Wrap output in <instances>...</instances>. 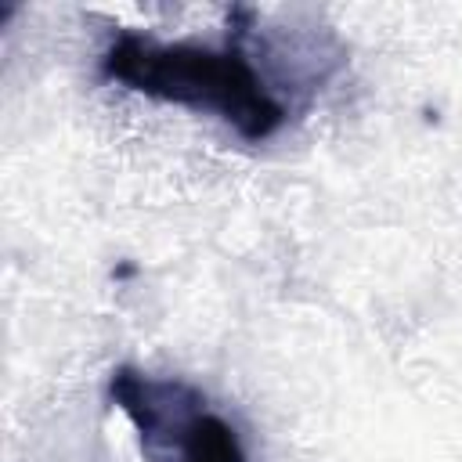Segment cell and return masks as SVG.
I'll return each mask as SVG.
<instances>
[{
    "label": "cell",
    "mask_w": 462,
    "mask_h": 462,
    "mask_svg": "<svg viewBox=\"0 0 462 462\" xmlns=\"http://www.w3.org/2000/svg\"><path fill=\"white\" fill-rule=\"evenodd\" d=\"M101 65L108 79H119L155 101L217 116L245 141L271 137L285 119V108L274 101L260 72L238 51L159 43L137 32H123L105 51Z\"/></svg>",
    "instance_id": "6da1fadb"
},
{
    "label": "cell",
    "mask_w": 462,
    "mask_h": 462,
    "mask_svg": "<svg viewBox=\"0 0 462 462\" xmlns=\"http://www.w3.org/2000/svg\"><path fill=\"white\" fill-rule=\"evenodd\" d=\"M112 397L144 437H162L177 448V462H245L235 430L177 383L119 372L112 379Z\"/></svg>",
    "instance_id": "7a4b0ae2"
}]
</instances>
